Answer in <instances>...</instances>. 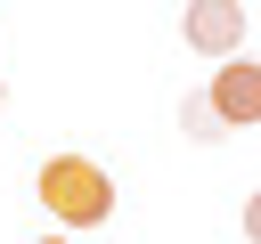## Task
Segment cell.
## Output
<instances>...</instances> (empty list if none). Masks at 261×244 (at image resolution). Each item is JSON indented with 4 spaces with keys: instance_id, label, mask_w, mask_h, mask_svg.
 <instances>
[{
    "instance_id": "cell-1",
    "label": "cell",
    "mask_w": 261,
    "mask_h": 244,
    "mask_svg": "<svg viewBox=\"0 0 261 244\" xmlns=\"http://www.w3.org/2000/svg\"><path fill=\"white\" fill-rule=\"evenodd\" d=\"M33 195H41L65 228H98V220H114V179H106L90 155H57V163H41Z\"/></svg>"
},
{
    "instance_id": "cell-2",
    "label": "cell",
    "mask_w": 261,
    "mask_h": 244,
    "mask_svg": "<svg viewBox=\"0 0 261 244\" xmlns=\"http://www.w3.org/2000/svg\"><path fill=\"white\" fill-rule=\"evenodd\" d=\"M179 33H188V49H204V57H237V41H245V8L237 0H196L188 16H179Z\"/></svg>"
},
{
    "instance_id": "cell-3",
    "label": "cell",
    "mask_w": 261,
    "mask_h": 244,
    "mask_svg": "<svg viewBox=\"0 0 261 244\" xmlns=\"http://www.w3.org/2000/svg\"><path fill=\"white\" fill-rule=\"evenodd\" d=\"M204 98L220 106V122H261V65L228 57V65L212 73V89H204Z\"/></svg>"
},
{
    "instance_id": "cell-4",
    "label": "cell",
    "mask_w": 261,
    "mask_h": 244,
    "mask_svg": "<svg viewBox=\"0 0 261 244\" xmlns=\"http://www.w3.org/2000/svg\"><path fill=\"white\" fill-rule=\"evenodd\" d=\"M179 130H188V138H228V122H220L212 98H188V106H179Z\"/></svg>"
},
{
    "instance_id": "cell-5",
    "label": "cell",
    "mask_w": 261,
    "mask_h": 244,
    "mask_svg": "<svg viewBox=\"0 0 261 244\" xmlns=\"http://www.w3.org/2000/svg\"><path fill=\"white\" fill-rule=\"evenodd\" d=\"M245 236L261 244V195H245Z\"/></svg>"
},
{
    "instance_id": "cell-6",
    "label": "cell",
    "mask_w": 261,
    "mask_h": 244,
    "mask_svg": "<svg viewBox=\"0 0 261 244\" xmlns=\"http://www.w3.org/2000/svg\"><path fill=\"white\" fill-rule=\"evenodd\" d=\"M41 244H65V236H41Z\"/></svg>"
},
{
    "instance_id": "cell-7",
    "label": "cell",
    "mask_w": 261,
    "mask_h": 244,
    "mask_svg": "<svg viewBox=\"0 0 261 244\" xmlns=\"http://www.w3.org/2000/svg\"><path fill=\"white\" fill-rule=\"evenodd\" d=\"M0 106H8V89H0Z\"/></svg>"
}]
</instances>
